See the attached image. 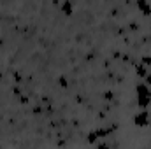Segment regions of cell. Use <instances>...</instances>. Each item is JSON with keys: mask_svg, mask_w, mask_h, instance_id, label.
Returning <instances> with one entry per match:
<instances>
[{"mask_svg": "<svg viewBox=\"0 0 151 149\" xmlns=\"http://www.w3.org/2000/svg\"><path fill=\"white\" fill-rule=\"evenodd\" d=\"M134 125L139 126V128H144V126L150 125V112H148V109H142V111H139L134 116Z\"/></svg>", "mask_w": 151, "mask_h": 149, "instance_id": "cell-1", "label": "cell"}, {"mask_svg": "<svg viewBox=\"0 0 151 149\" xmlns=\"http://www.w3.org/2000/svg\"><path fill=\"white\" fill-rule=\"evenodd\" d=\"M135 7L141 11L142 16H151V4L146 2V0H137L135 2Z\"/></svg>", "mask_w": 151, "mask_h": 149, "instance_id": "cell-2", "label": "cell"}, {"mask_svg": "<svg viewBox=\"0 0 151 149\" xmlns=\"http://www.w3.org/2000/svg\"><path fill=\"white\" fill-rule=\"evenodd\" d=\"M60 12H62L63 16H72V14H74V4H72L70 0L62 2V4H60Z\"/></svg>", "mask_w": 151, "mask_h": 149, "instance_id": "cell-3", "label": "cell"}, {"mask_svg": "<svg viewBox=\"0 0 151 149\" xmlns=\"http://www.w3.org/2000/svg\"><path fill=\"white\" fill-rule=\"evenodd\" d=\"M135 93H137V97H148L151 93V90L146 82H139V84L135 86Z\"/></svg>", "mask_w": 151, "mask_h": 149, "instance_id": "cell-4", "label": "cell"}, {"mask_svg": "<svg viewBox=\"0 0 151 149\" xmlns=\"http://www.w3.org/2000/svg\"><path fill=\"white\" fill-rule=\"evenodd\" d=\"M95 132H97V135H99V139H100V140L107 139V137H109V135L113 133V130H111L109 126H99V128H97Z\"/></svg>", "mask_w": 151, "mask_h": 149, "instance_id": "cell-5", "label": "cell"}, {"mask_svg": "<svg viewBox=\"0 0 151 149\" xmlns=\"http://www.w3.org/2000/svg\"><path fill=\"white\" fill-rule=\"evenodd\" d=\"M99 140H100V139H99V135H97L95 130H91V132L86 133V142H88V144H97Z\"/></svg>", "mask_w": 151, "mask_h": 149, "instance_id": "cell-6", "label": "cell"}, {"mask_svg": "<svg viewBox=\"0 0 151 149\" xmlns=\"http://www.w3.org/2000/svg\"><path fill=\"white\" fill-rule=\"evenodd\" d=\"M135 74L139 75V77H146V75L150 74V70H148L144 65H141V63H139V65H135Z\"/></svg>", "mask_w": 151, "mask_h": 149, "instance_id": "cell-7", "label": "cell"}, {"mask_svg": "<svg viewBox=\"0 0 151 149\" xmlns=\"http://www.w3.org/2000/svg\"><path fill=\"white\" fill-rule=\"evenodd\" d=\"M141 65H144L146 69H150L151 67V54H144V56H141Z\"/></svg>", "mask_w": 151, "mask_h": 149, "instance_id": "cell-8", "label": "cell"}, {"mask_svg": "<svg viewBox=\"0 0 151 149\" xmlns=\"http://www.w3.org/2000/svg\"><path fill=\"white\" fill-rule=\"evenodd\" d=\"M102 98H104V100H107V102H113V100H114V91L106 90V91L102 93Z\"/></svg>", "mask_w": 151, "mask_h": 149, "instance_id": "cell-9", "label": "cell"}, {"mask_svg": "<svg viewBox=\"0 0 151 149\" xmlns=\"http://www.w3.org/2000/svg\"><path fill=\"white\" fill-rule=\"evenodd\" d=\"M58 84H60L62 88H67V86H69V81H67V77H65V75H60V77H58Z\"/></svg>", "mask_w": 151, "mask_h": 149, "instance_id": "cell-10", "label": "cell"}, {"mask_svg": "<svg viewBox=\"0 0 151 149\" xmlns=\"http://www.w3.org/2000/svg\"><path fill=\"white\" fill-rule=\"evenodd\" d=\"M97 149H111L107 140H102V142H97Z\"/></svg>", "mask_w": 151, "mask_h": 149, "instance_id": "cell-11", "label": "cell"}, {"mask_svg": "<svg viewBox=\"0 0 151 149\" xmlns=\"http://www.w3.org/2000/svg\"><path fill=\"white\" fill-rule=\"evenodd\" d=\"M128 28L135 32V30H139V23H137V21H130V23H128Z\"/></svg>", "mask_w": 151, "mask_h": 149, "instance_id": "cell-12", "label": "cell"}, {"mask_svg": "<svg viewBox=\"0 0 151 149\" xmlns=\"http://www.w3.org/2000/svg\"><path fill=\"white\" fill-rule=\"evenodd\" d=\"M32 112H34V114H40V112H42V107H40V105H34V107H32Z\"/></svg>", "mask_w": 151, "mask_h": 149, "instance_id": "cell-13", "label": "cell"}, {"mask_svg": "<svg viewBox=\"0 0 151 149\" xmlns=\"http://www.w3.org/2000/svg\"><path fill=\"white\" fill-rule=\"evenodd\" d=\"M12 91H14V95L21 97V88H19V86H14V88H12Z\"/></svg>", "mask_w": 151, "mask_h": 149, "instance_id": "cell-14", "label": "cell"}, {"mask_svg": "<svg viewBox=\"0 0 151 149\" xmlns=\"http://www.w3.org/2000/svg\"><path fill=\"white\" fill-rule=\"evenodd\" d=\"M19 102H21V104H28V97H27V95H21V97H19Z\"/></svg>", "mask_w": 151, "mask_h": 149, "instance_id": "cell-15", "label": "cell"}, {"mask_svg": "<svg viewBox=\"0 0 151 149\" xmlns=\"http://www.w3.org/2000/svg\"><path fill=\"white\" fill-rule=\"evenodd\" d=\"M113 58H114V60H119V58H121V53H119V51H114V53H113Z\"/></svg>", "mask_w": 151, "mask_h": 149, "instance_id": "cell-16", "label": "cell"}, {"mask_svg": "<svg viewBox=\"0 0 151 149\" xmlns=\"http://www.w3.org/2000/svg\"><path fill=\"white\" fill-rule=\"evenodd\" d=\"M144 82H146L148 86H150V84H151V74H148V75H146V77H144Z\"/></svg>", "mask_w": 151, "mask_h": 149, "instance_id": "cell-17", "label": "cell"}, {"mask_svg": "<svg viewBox=\"0 0 151 149\" xmlns=\"http://www.w3.org/2000/svg\"><path fill=\"white\" fill-rule=\"evenodd\" d=\"M14 81H16V82H19V81H21V75L18 74V72H14Z\"/></svg>", "mask_w": 151, "mask_h": 149, "instance_id": "cell-18", "label": "cell"}, {"mask_svg": "<svg viewBox=\"0 0 151 149\" xmlns=\"http://www.w3.org/2000/svg\"><path fill=\"white\" fill-rule=\"evenodd\" d=\"M76 102H79V104H81V102H83V97H81V95H76Z\"/></svg>", "mask_w": 151, "mask_h": 149, "instance_id": "cell-19", "label": "cell"}, {"mask_svg": "<svg viewBox=\"0 0 151 149\" xmlns=\"http://www.w3.org/2000/svg\"><path fill=\"white\" fill-rule=\"evenodd\" d=\"M150 100H151V93H150Z\"/></svg>", "mask_w": 151, "mask_h": 149, "instance_id": "cell-20", "label": "cell"}, {"mask_svg": "<svg viewBox=\"0 0 151 149\" xmlns=\"http://www.w3.org/2000/svg\"><path fill=\"white\" fill-rule=\"evenodd\" d=\"M0 18H2V12H0Z\"/></svg>", "mask_w": 151, "mask_h": 149, "instance_id": "cell-21", "label": "cell"}]
</instances>
